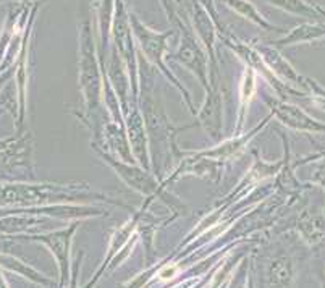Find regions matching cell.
Here are the masks:
<instances>
[{"instance_id": "cell-3", "label": "cell", "mask_w": 325, "mask_h": 288, "mask_svg": "<svg viewBox=\"0 0 325 288\" xmlns=\"http://www.w3.org/2000/svg\"><path fill=\"white\" fill-rule=\"evenodd\" d=\"M175 274H177V266H167L161 270V279H172Z\"/></svg>"}, {"instance_id": "cell-1", "label": "cell", "mask_w": 325, "mask_h": 288, "mask_svg": "<svg viewBox=\"0 0 325 288\" xmlns=\"http://www.w3.org/2000/svg\"><path fill=\"white\" fill-rule=\"evenodd\" d=\"M225 3H228L231 8L236 10V12H238L240 15H243V17L249 18V20H252V21L259 23V24H262V26H267L270 29V24L256 12V8L252 7V5L244 2V0H225Z\"/></svg>"}, {"instance_id": "cell-2", "label": "cell", "mask_w": 325, "mask_h": 288, "mask_svg": "<svg viewBox=\"0 0 325 288\" xmlns=\"http://www.w3.org/2000/svg\"><path fill=\"white\" fill-rule=\"evenodd\" d=\"M252 91H254V78H252V71H247L243 87V107H246V101L251 99Z\"/></svg>"}]
</instances>
